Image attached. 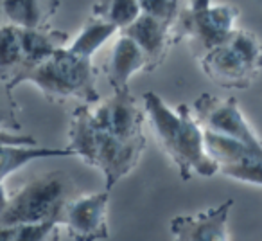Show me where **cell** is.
<instances>
[{
    "mask_svg": "<svg viewBox=\"0 0 262 241\" xmlns=\"http://www.w3.org/2000/svg\"><path fill=\"white\" fill-rule=\"evenodd\" d=\"M74 157H81L88 166L104 175L106 191L131 173L140 162L146 143H124L106 132L94 117L88 105L72 112L69 126V144Z\"/></svg>",
    "mask_w": 262,
    "mask_h": 241,
    "instance_id": "2",
    "label": "cell"
},
{
    "mask_svg": "<svg viewBox=\"0 0 262 241\" xmlns=\"http://www.w3.org/2000/svg\"><path fill=\"white\" fill-rule=\"evenodd\" d=\"M24 69L22 40H20V27L4 24L0 26V79L6 81L9 87L13 79Z\"/></svg>",
    "mask_w": 262,
    "mask_h": 241,
    "instance_id": "14",
    "label": "cell"
},
{
    "mask_svg": "<svg viewBox=\"0 0 262 241\" xmlns=\"http://www.w3.org/2000/svg\"><path fill=\"white\" fill-rule=\"evenodd\" d=\"M4 11H2V0H0V26H4Z\"/></svg>",
    "mask_w": 262,
    "mask_h": 241,
    "instance_id": "24",
    "label": "cell"
},
{
    "mask_svg": "<svg viewBox=\"0 0 262 241\" xmlns=\"http://www.w3.org/2000/svg\"><path fill=\"white\" fill-rule=\"evenodd\" d=\"M13 239V227H0V241Z\"/></svg>",
    "mask_w": 262,
    "mask_h": 241,
    "instance_id": "23",
    "label": "cell"
},
{
    "mask_svg": "<svg viewBox=\"0 0 262 241\" xmlns=\"http://www.w3.org/2000/svg\"><path fill=\"white\" fill-rule=\"evenodd\" d=\"M237 16L239 9L235 6H214L212 0H190V4L180 16V24L182 33L189 36L205 54L228 40L230 34L235 31L233 26Z\"/></svg>",
    "mask_w": 262,
    "mask_h": 241,
    "instance_id": "7",
    "label": "cell"
},
{
    "mask_svg": "<svg viewBox=\"0 0 262 241\" xmlns=\"http://www.w3.org/2000/svg\"><path fill=\"white\" fill-rule=\"evenodd\" d=\"M58 157H74L69 148H41V146H2L0 148V182L27 164L41 158H58Z\"/></svg>",
    "mask_w": 262,
    "mask_h": 241,
    "instance_id": "13",
    "label": "cell"
},
{
    "mask_svg": "<svg viewBox=\"0 0 262 241\" xmlns=\"http://www.w3.org/2000/svg\"><path fill=\"white\" fill-rule=\"evenodd\" d=\"M194 115L203 130L235 140L262 158V140L246 120L235 97L201 94L194 101Z\"/></svg>",
    "mask_w": 262,
    "mask_h": 241,
    "instance_id": "6",
    "label": "cell"
},
{
    "mask_svg": "<svg viewBox=\"0 0 262 241\" xmlns=\"http://www.w3.org/2000/svg\"><path fill=\"white\" fill-rule=\"evenodd\" d=\"M4 20L24 29H36L43 22V8L40 0H2Z\"/></svg>",
    "mask_w": 262,
    "mask_h": 241,
    "instance_id": "17",
    "label": "cell"
},
{
    "mask_svg": "<svg viewBox=\"0 0 262 241\" xmlns=\"http://www.w3.org/2000/svg\"><path fill=\"white\" fill-rule=\"evenodd\" d=\"M115 33H119L117 27H113L112 24H106L102 20L92 18L86 22V26L79 31L77 38L69 45V49L72 52L79 56H84V58H90L113 36Z\"/></svg>",
    "mask_w": 262,
    "mask_h": 241,
    "instance_id": "16",
    "label": "cell"
},
{
    "mask_svg": "<svg viewBox=\"0 0 262 241\" xmlns=\"http://www.w3.org/2000/svg\"><path fill=\"white\" fill-rule=\"evenodd\" d=\"M172 24L165 22V20L155 18L146 13L139 16L135 22L122 29L120 33L129 36L140 47V51L146 56V72H153L157 67L162 65L165 59L171 45V38H169V29Z\"/></svg>",
    "mask_w": 262,
    "mask_h": 241,
    "instance_id": "11",
    "label": "cell"
},
{
    "mask_svg": "<svg viewBox=\"0 0 262 241\" xmlns=\"http://www.w3.org/2000/svg\"><path fill=\"white\" fill-rule=\"evenodd\" d=\"M108 204L110 191L79 194L65 202L59 223L74 241H104L110 237Z\"/></svg>",
    "mask_w": 262,
    "mask_h": 241,
    "instance_id": "8",
    "label": "cell"
},
{
    "mask_svg": "<svg viewBox=\"0 0 262 241\" xmlns=\"http://www.w3.org/2000/svg\"><path fill=\"white\" fill-rule=\"evenodd\" d=\"M67 180L63 173H47L31 180L16 194L9 196L8 205L0 212V227H16L59 219L65 205Z\"/></svg>",
    "mask_w": 262,
    "mask_h": 241,
    "instance_id": "5",
    "label": "cell"
},
{
    "mask_svg": "<svg viewBox=\"0 0 262 241\" xmlns=\"http://www.w3.org/2000/svg\"><path fill=\"white\" fill-rule=\"evenodd\" d=\"M201 69L223 88H248L262 69V47L250 31H233L225 44L205 52Z\"/></svg>",
    "mask_w": 262,
    "mask_h": 241,
    "instance_id": "4",
    "label": "cell"
},
{
    "mask_svg": "<svg viewBox=\"0 0 262 241\" xmlns=\"http://www.w3.org/2000/svg\"><path fill=\"white\" fill-rule=\"evenodd\" d=\"M139 4H140L142 13L172 24L174 15H176L178 0H139Z\"/></svg>",
    "mask_w": 262,
    "mask_h": 241,
    "instance_id": "20",
    "label": "cell"
},
{
    "mask_svg": "<svg viewBox=\"0 0 262 241\" xmlns=\"http://www.w3.org/2000/svg\"><path fill=\"white\" fill-rule=\"evenodd\" d=\"M233 200L205 209L196 214H183L171 219L172 241H230L228 216Z\"/></svg>",
    "mask_w": 262,
    "mask_h": 241,
    "instance_id": "10",
    "label": "cell"
},
{
    "mask_svg": "<svg viewBox=\"0 0 262 241\" xmlns=\"http://www.w3.org/2000/svg\"><path fill=\"white\" fill-rule=\"evenodd\" d=\"M0 130H9V132L20 130L18 105L13 97L11 88L2 79H0Z\"/></svg>",
    "mask_w": 262,
    "mask_h": 241,
    "instance_id": "19",
    "label": "cell"
},
{
    "mask_svg": "<svg viewBox=\"0 0 262 241\" xmlns=\"http://www.w3.org/2000/svg\"><path fill=\"white\" fill-rule=\"evenodd\" d=\"M146 56L140 51L139 45L129 36L120 33L112 47L108 69H106L113 92L129 88V79L133 77V74H137L139 70H146Z\"/></svg>",
    "mask_w": 262,
    "mask_h": 241,
    "instance_id": "12",
    "label": "cell"
},
{
    "mask_svg": "<svg viewBox=\"0 0 262 241\" xmlns=\"http://www.w3.org/2000/svg\"><path fill=\"white\" fill-rule=\"evenodd\" d=\"M140 15L139 0H97L92 8V18L112 24L119 31L131 26Z\"/></svg>",
    "mask_w": 262,
    "mask_h": 241,
    "instance_id": "15",
    "label": "cell"
},
{
    "mask_svg": "<svg viewBox=\"0 0 262 241\" xmlns=\"http://www.w3.org/2000/svg\"><path fill=\"white\" fill-rule=\"evenodd\" d=\"M8 200H9V194H8V191H6L4 184L0 182V212L6 209V205H8Z\"/></svg>",
    "mask_w": 262,
    "mask_h": 241,
    "instance_id": "22",
    "label": "cell"
},
{
    "mask_svg": "<svg viewBox=\"0 0 262 241\" xmlns=\"http://www.w3.org/2000/svg\"><path fill=\"white\" fill-rule=\"evenodd\" d=\"M59 219L24 223L13 227L11 241H59Z\"/></svg>",
    "mask_w": 262,
    "mask_h": 241,
    "instance_id": "18",
    "label": "cell"
},
{
    "mask_svg": "<svg viewBox=\"0 0 262 241\" xmlns=\"http://www.w3.org/2000/svg\"><path fill=\"white\" fill-rule=\"evenodd\" d=\"M33 83L51 101L81 99L86 105L101 99L95 85V70L90 58H84L69 47H61L18 77L13 88Z\"/></svg>",
    "mask_w": 262,
    "mask_h": 241,
    "instance_id": "3",
    "label": "cell"
},
{
    "mask_svg": "<svg viewBox=\"0 0 262 241\" xmlns=\"http://www.w3.org/2000/svg\"><path fill=\"white\" fill-rule=\"evenodd\" d=\"M92 112L99 125L117 139L124 143H146L142 130L146 112L137 105L135 95L131 94L129 88L113 92L112 97Z\"/></svg>",
    "mask_w": 262,
    "mask_h": 241,
    "instance_id": "9",
    "label": "cell"
},
{
    "mask_svg": "<svg viewBox=\"0 0 262 241\" xmlns=\"http://www.w3.org/2000/svg\"><path fill=\"white\" fill-rule=\"evenodd\" d=\"M38 140L31 135H20L9 130H0V148L2 146H36Z\"/></svg>",
    "mask_w": 262,
    "mask_h": 241,
    "instance_id": "21",
    "label": "cell"
},
{
    "mask_svg": "<svg viewBox=\"0 0 262 241\" xmlns=\"http://www.w3.org/2000/svg\"><path fill=\"white\" fill-rule=\"evenodd\" d=\"M144 106L158 144L174 162L183 182L190 180L194 175L203 178L217 175V162L205 148V130L185 103L171 108L158 94L146 92Z\"/></svg>",
    "mask_w": 262,
    "mask_h": 241,
    "instance_id": "1",
    "label": "cell"
}]
</instances>
